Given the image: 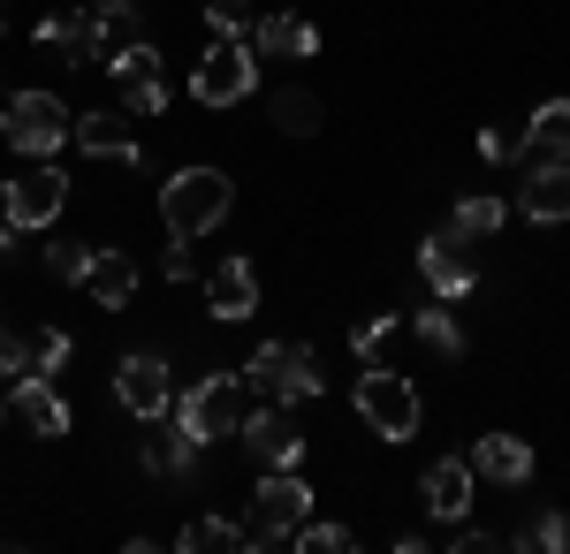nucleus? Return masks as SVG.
Instances as JSON below:
<instances>
[{"instance_id":"nucleus-1","label":"nucleus","mask_w":570,"mask_h":554,"mask_svg":"<svg viewBox=\"0 0 570 554\" xmlns=\"http://www.w3.org/2000/svg\"><path fill=\"white\" fill-rule=\"evenodd\" d=\"M228 206H236V182L220 168H176L168 182H160V214H168V236H214L220 220H228Z\"/></svg>"},{"instance_id":"nucleus-2","label":"nucleus","mask_w":570,"mask_h":554,"mask_svg":"<svg viewBox=\"0 0 570 554\" xmlns=\"http://www.w3.org/2000/svg\"><path fill=\"white\" fill-rule=\"evenodd\" d=\"M190 91H198L206 107H236L244 91H259V53H252V39H244V31H220V39L198 53Z\"/></svg>"},{"instance_id":"nucleus-3","label":"nucleus","mask_w":570,"mask_h":554,"mask_svg":"<svg viewBox=\"0 0 570 554\" xmlns=\"http://www.w3.org/2000/svg\"><path fill=\"white\" fill-rule=\"evenodd\" d=\"M351 403L381 441H411V433H419V387L403 380V373H389V365H365Z\"/></svg>"},{"instance_id":"nucleus-4","label":"nucleus","mask_w":570,"mask_h":554,"mask_svg":"<svg viewBox=\"0 0 570 554\" xmlns=\"http://www.w3.org/2000/svg\"><path fill=\"white\" fill-rule=\"evenodd\" d=\"M244 387L266 395V403H312L320 395V365H312L305 342H266L252 357V373H244Z\"/></svg>"},{"instance_id":"nucleus-5","label":"nucleus","mask_w":570,"mask_h":554,"mask_svg":"<svg viewBox=\"0 0 570 554\" xmlns=\"http://www.w3.org/2000/svg\"><path fill=\"white\" fill-rule=\"evenodd\" d=\"M305 516H312V486L297 478V471H266L259 494H252V547H274V540H289Z\"/></svg>"},{"instance_id":"nucleus-6","label":"nucleus","mask_w":570,"mask_h":554,"mask_svg":"<svg viewBox=\"0 0 570 554\" xmlns=\"http://www.w3.org/2000/svg\"><path fill=\"white\" fill-rule=\"evenodd\" d=\"M0 137H8V152H61L69 115H61L53 91H16V99L0 107Z\"/></svg>"},{"instance_id":"nucleus-7","label":"nucleus","mask_w":570,"mask_h":554,"mask_svg":"<svg viewBox=\"0 0 570 554\" xmlns=\"http://www.w3.org/2000/svg\"><path fill=\"white\" fill-rule=\"evenodd\" d=\"M176 418L198 433V441H220V433H236L244 418H252V410H244V380H236V373H206V380L183 395Z\"/></svg>"},{"instance_id":"nucleus-8","label":"nucleus","mask_w":570,"mask_h":554,"mask_svg":"<svg viewBox=\"0 0 570 554\" xmlns=\"http://www.w3.org/2000/svg\"><path fill=\"white\" fill-rule=\"evenodd\" d=\"M0 214L16 220V228H53V220L69 214V175L61 168H23L16 182H8Z\"/></svg>"},{"instance_id":"nucleus-9","label":"nucleus","mask_w":570,"mask_h":554,"mask_svg":"<svg viewBox=\"0 0 570 554\" xmlns=\"http://www.w3.org/2000/svg\"><path fill=\"white\" fill-rule=\"evenodd\" d=\"M107 69H115V91H122V107H130V115H160V107H168V91H160V53H153L145 39L115 46V53H107Z\"/></svg>"},{"instance_id":"nucleus-10","label":"nucleus","mask_w":570,"mask_h":554,"mask_svg":"<svg viewBox=\"0 0 570 554\" xmlns=\"http://www.w3.org/2000/svg\"><path fill=\"white\" fill-rule=\"evenodd\" d=\"M236 433H244V448H252L266 471H297V456H305V433H297V418H289V403H266V410H252Z\"/></svg>"},{"instance_id":"nucleus-11","label":"nucleus","mask_w":570,"mask_h":554,"mask_svg":"<svg viewBox=\"0 0 570 554\" xmlns=\"http://www.w3.org/2000/svg\"><path fill=\"white\" fill-rule=\"evenodd\" d=\"M8 410L39 433V441H61V433H69V403H61L53 373H16V380H8Z\"/></svg>"},{"instance_id":"nucleus-12","label":"nucleus","mask_w":570,"mask_h":554,"mask_svg":"<svg viewBox=\"0 0 570 554\" xmlns=\"http://www.w3.org/2000/svg\"><path fill=\"white\" fill-rule=\"evenodd\" d=\"M168 395H176V380H168L160 357H122V373H115V403H122L130 418H168Z\"/></svg>"},{"instance_id":"nucleus-13","label":"nucleus","mask_w":570,"mask_h":554,"mask_svg":"<svg viewBox=\"0 0 570 554\" xmlns=\"http://www.w3.org/2000/svg\"><path fill=\"white\" fill-rule=\"evenodd\" d=\"M419 274H426L434 297H472V289H480V274H472V258H464V236H449V228L419 244Z\"/></svg>"},{"instance_id":"nucleus-14","label":"nucleus","mask_w":570,"mask_h":554,"mask_svg":"<svg viewBox=\"0 0 570 554\" xmlns=\"http://www.w3.org/2000/svg\"><path fill=\"white\" fill-rule=\"evenodd\" d=\"M518 214H525V220H540V228L570 220V168H563V160H532V168H525Z\"/></svg>"},{"instance_id":"nucleus-15","label":"nucleus","mask_w":570,"mask_h":554,"mask_svg":"<svg viewBox=\"0 0 570 554\" xmlns=\"http://www.w3.org/2000/svg\"><path fill=\"white\" fill-rule=\"evenodd\" d=\"M206 304H214V319H252L259 311V274H252V258H228L206 274Z\"/></svg>"},{"instance_id":"nucleus-16","label":"nucleus","mask_w":570,"mask_h":554,"mask_svg":"<svg viewBox=\"0 0 570 554\" xmlns=\"http://www.w3.org/2000/svg\"><path fill=\"white\" fill-rule=\"evenodd\" d=\"M69 137L85 145L91 160H137V137H130V107H99L85 122H69Z\"/></svg>"},{"instance_id":"nucleus-17","label":"nucleus","mask_w":570,"mask_h":554,"mask_svg":"<svg viewBox=\"0 0 570 554\" xmlns=\"http://www.w3.org/2000/svg\"><path fill=\"white\" fill-rule=\"evenodd\" d=\"M472 464V478H494V486H525L532 478V448L518 441V433H487L480 448L464 456Z\"/></svg>"},{"instance_id":"nucleus-18","label":"nucleus","mask_w":570,"mask_h":554,"mask_svg":"<svg viewBox=\"0 0 570 554\" xmlns=\"http://www.w3.org/2000/svg\"><path fill=\"white\" fill-rule=\"evenodd\" d=\"M39 46H46V53H61V61H107V31H99V16H46Z\"/></svg>"},{"instance_id":"nucleus-19","label":"nucleus","mask_w":570,"mask_h":554,"mask_svg":"<svg viewBox=\"0 0 570 554\" xmlns=\"http://www.w3.org/2000/svg\"><path fill=\"white\" fill-rule=\"evenodd\" d=\"M198 448H206V441L183 426V418H176V426H160V418H153V441H145V471H153V478H176V471L198 464Z\"/></svg>"},{"instance_id":"nucleus-20","label":"nucleus","mask_w":570,"mask_h":554,"mask_svg":"<svg viewBox=\"0 0 570 554\" xmlns=\"http://www.w3.org/2000/svg\"><path fill=\"white\" fill-rule=\"evenodd\" d=\"M426 516H472V464L464 456H441L426 471Z\"/></svg>"},{"instance_id":"nucleus-21","label":"nucleus","mask_w":570,"mask_h":554,"mask_svg":"<svg viewBox=\"0 0 570 554\" xmlns=\"http://www.w3.org/2000/svg\"><path fill=\"white\" fill-rule=\"evenodd\" d=\"M312 46H320V31H312L305 16H259V23H252V53H282V61H305Z\"/></svg>"},{"instance_id":"nucleus-22","label":"nucleus","mask_w":570,"mask_h":554,"mask_svg":"<svg viewBox=\"0 0 570 554\" xmlns=\"http://www.w3.org/2000/svg\"><path fill=\"white\" fill-rule=\"evenodd\" d=\"M85 289H91L99 304H130V297H137L130 251H91V258H85Z\"/></svg>"},{"instance_id":"nucleus-23","label":"nucleus","mask_w":570,"mask_h":554,"mask_svg":"<svg viewBox=\"0 0 570 554\" xmlns=\"http://www.w3.org/2000/svg\"><path fill=\"white\" fill-rule=\"evenodd\" d=\"M525 152L532 160H563L570 152V99H548V107L525 122Z\"/></svg>"},{"instance_id":"nucleus-24","label":"nucleus","mask_w":570,"mask_h":554,"mask_svg":"<svg viewBox=\"0 0 570 554\" xmlns=\"http://www.w3.org/2000/svg\"><path fill=\"white\" fill-rule=\"evenodd\" d=\"M236 547H252V532H236L228 516H190L183 524V554H236Z\"/></svg>"},{"instance_id":"nucleus-25","label":"nucleus","mask_w":570,"mask_h":554,"mask_svg":"<svg viewBox=\"0 0 570 554\" xmlns=\"http://www.w3.org/2000/svg\"><path fill=\"white\" fill-rule=\"evenodd\" d=\"M502 220H510V206H502V198H464V206L449 214V236H464V244H480V236H494Z\"/></svg>"},{"instance_id":"nucleus-26","label":"nucleus","mask_w":570,"mask_h":554,"mask_svg":"<svg viewBox=\"0 0 570 554\" xmlns=\"http://www.w3.org/2000/svg\"><path fill=\"white\" fill-rule=\"evenodd\" d=\"M411 335L426 342V349H434V357H464V327H456V319H449V311H441V304H426V311H419V319H411Z\"/></svg>"},{"instance_id":"nucleus-27","label":"nucleus","mask_w":570,"mask_h":554,"mask_svg":"<svg viewBox=\"0 0 570 554\" xmlns=\"http://www.w3.org/2000/svg\"><path fill=\"white\" fill-rule=\"evenodd\" d=\"M274 129L312 137V129H320V99H312V91H274Z\"/></svg>"},{"instance_id":"nucleus-28","label":"nucleus","mask_w":570,"mask_h":554,"mask_svg":"<svg viewBox=\"0 0 570 554\" xmlns=\"http://www.w3.org/2000/svg\"><path fill=\"white\" fill-rule=\"evenodd\" d=\"M518 540H525V547H540V554H563V547H570V516H563V510H540L525 532H518Z\"/></svg>"},{"instance_id":"nucleus-29","label":"nucleus","mask_w":570,"mask_h":554,"mask_svg":"<svg viewBox=\"0 0 570 554\" xmlns=\"http://www.w3.org/2000/svg\"><path fill=\"white\" fill-rule=\"evenodd\" d=\"M289 540H297V547H305V554H351V547H357V540H351V532H343V524H297Z\"/></svg>"},{"instance_id":"nucleus-30","label":"nucleus","mask_w":570,"mask_h":554,"mask_svg":"<svg viewBox=\"0 0 570 554\" xmlns=\"http://www.w3.org/2000/svg\"><path fill=\"white\" fill-rule=\"evenodd\" d=\"M85 244H77V236H53V244H46V274H61V281H85Z\"/></svg>"},{"instance_id":"nucleus-31","label":"nucleus","mask_w":570,"mask_h":554,"mask_svg":"<svg viewBox=\"0 0 570 554\" xmlns=\"http://www.w3.org/2000/svg\"><path fill=\"white\" fill-rule=\"evenodd\" d=\"M395 335H403V319H395V311H389V319H373V327H357V335H351V349H357V357H365V365H373V357H381V349H389Z\"/></svg>"},{"instance_id":"nucleus-32","label":"nucleus","mask_w":570,"mask_h":554,"mask_svg":"<svg viewBox=\"0 0 570 554\" xmlns=\"http://www.w3.org/2000/svg\"><path fill=\"white\" fill-rule=\"evenodd\" d=\"M61 365H69V335H61V327H46V335L31 342V373H61Z\"/></svg>"},{"instance_id":"nucleus-33","label":"nucleus","mask_w":570,"mask_h":554,"mask_svg":"<svg viewBox=\"0 0 570 554\" xmlns=\"http://www.w3.org/2000/svg\"><path fill=\"white\" fill-rule=\"evenodd\" d=\"M206 23L214 31H252V0H206Z\"/></svg>"},{"instance_id":"nucleus-34","label":"nucleus","mask_w":570,"mask_h":554,"mask_svg":"<svg viewBox=\"0 0 570 554\" xmlns=\"http://www.w3.org/2000/svg\"><path fill=\"white\" fill-rule=\"evenodd\" d=\"M160 274H168V281H190V274H198V266H190V236H168V258H160Z\"/></svg>"},{"instance_id":"nucleus-35","label":"nucleus","mask_w":570,"mask_h":554,"mask_svg":"<svg viewBox=\"0 0 570 554\" xmlns=\"http://www.w3.org/2000/svg\"><path fill=\"white\" fill-rule=\"evenodd\" d=\"M16 236H23V228H16V220H0V266L16 258Z\"/></svg>"},{"instance_id":"nucleus-36","label":"nucleus","mask_w":570,"mask_h":554,"mask_svg":"<svg viewBox=\"0 0 570 554\" xmlns=\"http://www.w3.org/2000/svg\"><path fill=\"white\" fill-rule=\"evenodd\" d=\"M91 8H122V0H91Z\"/></svg>"},{"instance_id":"nucleus-37","label":"nucleus","mask_w":570,"mask_h":554,"mask_svg":"<svg viewBox=\"0 0 570 554\" xmlns=\"http://www.w3.org/2000/svg\"><path fill=\"white\" fill-rule=\"evenodd\" d=\"M0 16H8V0H0Z\"/></svg>"},{"instance_id":"nucleus-38","label":"nucleus","mask_w":570,"mask_h":554,"mask_svg":"<svg viewBox=\"0 0 570 554\" xmlns=\"http://www.w3.org/2000/svg\"><path fill=\"white\" fill-rule=\"evenodd\" d=\"M0 342H8V327H0Z\"/></svg>"},{"instance_id":"nucleus-39","label":"nucleus","mask_w":570,"mask_h":554,"mask_svg":"<svg viewBox=\"0 0 570 554\" xmlns=\"http://www.w3.org/2000/svg\"><path fill=\"white\" fill-rule=\"evenodd\" d=\"M0 403H8V395H0Z\"/></svg>"}]
</instances>
